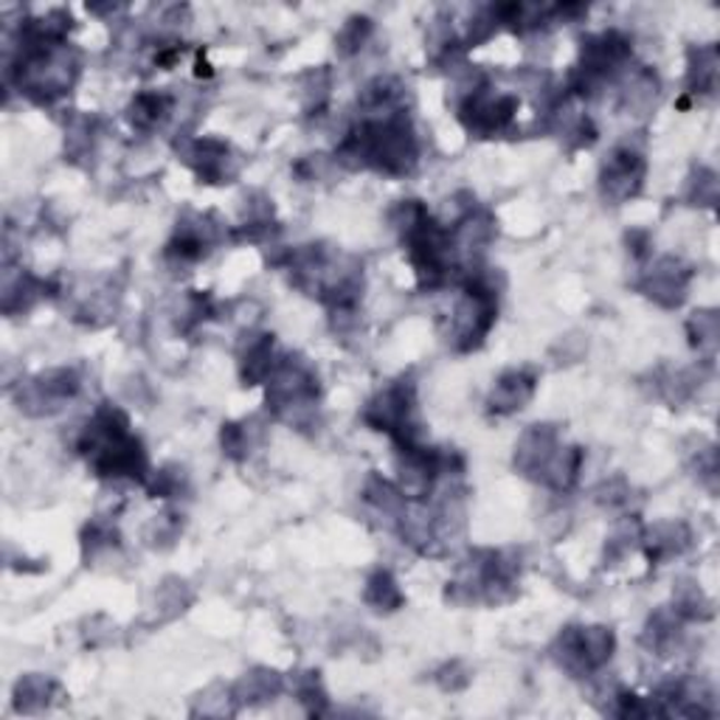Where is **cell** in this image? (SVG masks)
<instances>
[{
    "label": "cell",
    "mask_w": 720,
    "mask_h": 720,
    "mask_svg": "<svg viewBox=\"0 0 720 720\" xmlns=\"http://www.w3.org/2000/svg\"><path fill=\"white\" fill-rule=\"evenodd\" d=\"M417 135L406 113L363 119L338 147V160L347 167H367L386 175H408L417 164Z\"/></svg>",
    "instance_id": "obj_1"
},
{
    "label": "cell",
    "mask_w": 720,
    "mask_h": 720,
    "mask_svg": "<svg viewBox=\"0 0 720 720\" xmlns=\"http://www.w3.org/2000/svg\"><path fill=\"white\" fill-rule=\"evenodd\" d=\"M515 467L543 488L566 493L580 479L583 451L563 445L554 425H532L515 447Z\"/></svg>",
    "instance_id": "obj_2"
},
{
    "label": "cell",
    "mask_w": 720,
    "mask_h": 720,
    "mask_svg": "<svg viewBox=\"0 0 720 720\" xmlns=\"http://www.w3.org/2000/svg\"><path fill=\"white\" fill-rule=\"evenodd\" d=\"M520 563L513 552H473L470 561L459 566L454 583H447V600L454 602H507L515 593Z\"/></svg>",
    "instance_id": "obj_3"
},
{
    "label": "cell",
    "mask_w": 720,
    "mask_h": 720,
    "mask_svg": "<svg viewBox=\"0 0 720 720\" xmlns=\"http://www.w3.org/2000/svg\"><path fill=\"white\" fill-rule=\"evenodd\" d=\"M499 313V293L490 276L470 271L451 319V340L459 352H473L484 344Z\"/></svg>",
    "instance_id": "obj_4"
},
{
    "label": "cell",
    "mask_w": 720,
    "mask_h": 720,
    "mask_svg": "<svg viewBox=\"0 0 720 720\" xmlns=\"http://www.w3.org/2000/svg\"><path fill=\"white\" fill-rule=\"evenodd\" d=\"M319 403V374L299 355H279L267 377V408L287 422H299Z\"/></svg>",
    "instance_id": "obj_5"
},
{
    "label": "cell",
    "mask_w": 720,
    "mask_h": 720,
    "mask_svg": "<svg viewBox=\"0 0 720 720\" xmlns=\"http://www.w3.org/2000/svg\"><path fill=\"white\" fill-rule=\"evenodd\" d=\"M367 425L383 431L397 447L420 442V422H417V388L411 381H397L383 388L363 411Z\"/></svg>",
    "instance_id": "obj_6"
},
{
    "label": "cell",
    "mask_w": 720,
    "mask_h": 720,
    "mask_svg": "<svg viewBox=\"0 0 720 720\" xmlns=\"http://www.w3.org/2000/svg\"><path fill=\"white\" fill-rule=\"evenodd\" d=\"M614 647L616 639L611 627H566L557 636V641H554L552 656L574 679H583V675L588 679V675H593L611 661Z\"/></svg>",
    "instance_id": "obj_7"
},
{
    "label": "cell",
    "mask_w": 720,
    "mask_h": 720,
    "mask_svg": "<svg viewBox=\"0 0 720 720\" xmlns=\"http://www.w3.org/2000/svg\"><path fill=\"white\" fill-rule=\"evenodd\" d=\"M80 386V374L74 369H51V372H43L23 383L17 392V403L26 413L43 417V413L60 411L68 400H74Z\"/></svg>",
    "instance_id": "obj_8"
},
{
    "label": "cell",
    "mask_w": 720,
    "mask_h": 720,
    "mask_svg": "<svg viewBox=\"0 0 720 720\" xmlns=\"http://www.w3.org/2000/svg\"><path fill=\"white\" fill-rule=\"evenodd\" d=\"M645 155L634 147H616L600 169V192L605 201L625 203L641 189L645 180Z\"/></svg>",
    "instance_id": "obj_9"
},
{
    "label": "cell",
    "mask_w": 720,
    "mask_h": 720,
    "mask_svg": "<svg viewBox=\"0 0 720 720\" xmlns=\"http://www.w3.org/2000/svg\"><path fill=\"white\" fill-rule=\"evenodd\" d=\"M689 279H693V271L687 265H681L673 256H664L647 271L639 287L661 308H679L681 301L687 299Z\"/></svg>",
    "instance_id": "obj_10"
},
{
    "label": "cell",
    "mask_w": 720,
    "mask_h": 720,
    "mask_svg": "<svg viewBox=\"0 0 720 720\" xmlns=\"http://www.w3.org/2000/svg\"><path fill=\"white\" fill-rule=\"evenodd\" d=\"M187 164L201 175L206 183H226L237 175V158L231 147L220 139H194L183 147Z\"/></svg>",
    "instance_id": "obj_11"
},
{
    "label": "cell",
    "mask_w": 720,
    "mask_h": 720,
    "mask_svg": "<svg viewBox=\"0 0 720 720\" xmlns=\"http://www.w3.org/2000/svg\"><path fill=\"white\" fill-rule=\"evenodd\" d=\"M538 377L529 369H509L495 381L493 392H490L488 408L493 413H515L532 400Z\"/></svg>",
    "instance_id": "obj_12"
},
{
    "label": "cell",
    "mask_w": 720,
    "mask_h": 720,
    "mask_svg": "<svg viewBox=\"0 0 720 720\" xmlns=\"http://www.w3.org/2000/svg\"><path fill=\"white\" fill-rule=\"evenodd\" d=\"M639 540L647 557L653 563H661L684 552L693 535H689V529L681 520H670V524H656L653 529H647L645 535H639Z\"/></svg>",
    "instance_id": "obj_13"
},
{
    "label": "cell",
    "mask_w": 720,
    "mask_h": 720,
    "mask_svg": "<svg viewBox=\"0 0 720 720\" xmlns=\"http://www.w3.org/2000/svg\"><path fill=\"white\" fill-rule=\"evenodd\" d=\"M279 355H276L274 335H256L248 340L245 352L240 360V372L245 386H256V383H267V377L274 374Z\"/></svg>",
    "instance_id": "obj_14"
},
{
    "label": "cell",
    "mask_w": 720,
    "mask_h": 720,
    "mask_svg": "<svg viewBox=\"0 0 720 720\" xmlns=\"http://www.w3.org/2000/svg\"><path fill=\"white\" fill-rule=\"evenodd\" d=\"M57 695H60V687H57V681L48 679V675H23V679L17 681V687H14V707L21 709V712H40Z\"/></svg>",
    "instance_id": "obj_15"
},
{
    "label": "cell",
    "mask_w": 720,
    "mask_h": 720,
    "mask_svg": "<svg viewBox=\"0 0 720 720\" xmlns=\"http://www.w3.org/2000/svg\"><path fill=\"white\" fill-rule=\"evenodd\" d=\"M281 689H285V679L276 670H254L233 684L231 695L237 704H256V700L276 698Z\"/></svg>",
    "instance_id": "obj_16"
},
{
    "label": "cell",
    "mask_w": 720,
    "mask_h": 720,
    "mask_svg": "<svg viewBox=\"0 0 720 720\" xmlns=\"http://www.w3.org/2000/svg\"><path fill=\"white\" fill-rule=\"evenodd\" d=\"M172 113V96L160 94V91H144L130 105V121L139 130H155L164 119Z\"/></svg>",
    "instance_id": "obj_17"
},
{
    "label": "cell",
    "mask_w": 720,
    "mask_h": 720,
    "mask_svg": "<svg viewBox=\"0 0 720 720\" xmlns=\"http://www.w3.org/2000/svg\"><path fill=\"white\" fill-rule=\"evenodd\" d=\"M363 600L367 605H372L374 611H397V608L406 602L400 591V583L394 580V574L386 572V568H377L367 580V588H363Z\"/></svg>",
    "instance_id": "obj_18"
},
{
    "label": "cell",
    "mask_w": 720,
    "mask_h": 720,
    "mask_svg": "<svg viewBox=\"0 0 720 720\" xmlns=\"http://www.w3.org/2000/svg\"><path fill=\"white\" fill-rule=\"evenodd\" d=\"M718 85V48H693L689 51V91L712 94Z\"/></svg>",
    "instance_id": "obj_19"
},
{
    "label": "cell",
    "mask_w": 720,
    "mask_h": 720,
    "mask_svg": "<svg viewBox=\"0 0 720 720\" xmlns=\"http://www.w3.org/2000/svg\"><path fill=\"white\" fill-rule=\"evenodd\" d=\"M687 329H689V338H693V347L698 349V352L707 355V358H712L715 349H718V335H720L718 313H715V310H700V313H695L693 319H689Z\"/></svg>",
    "instance_id": "obj_20"
},
{
    "label": "cell",
    "mask_w": 720,
    "mask_h": 720,
    "mask_svg": "<svg viewBox=\"0 0 720 720\" xmlns=\"http://www.w3.org/2000/svg\"><path fill=\"white\" fill-rule=\"evenodd\" d=\"M119 547V532L110 520H91L85 527V535H82V549L85 554L96 557L99 552H107V549Z\"/></svg>",
    "instance_id": "obj_21"
},
{
    "label": "cell",
    "mask_w": 720,
    "mask_h": 720,
    "mask_svg": "<svg viewBox=\"0 0 720 720\" xmlns=\"http://www.w3.org/2000/svg\"><path fill=\"white\" fill-rule=\"evenodd\" d=\"M296 684V698L308 707V712H321V704H327V693H324V687H321V679L319 673H301L293 679Z\"/></svg>",
    "instance_id": "obj_22"
},
{
    "label": "cell",
    "mask_w": 720,
    "mask_h": 720,
    "mask_svg": "<svg viewBox=\"0 0 720 720\" xmlns=\"http://www.w3.org/2000/svg\"><path fill=\"white\" fill-rule=\"evenodd\" d=\"M223 451H226L231 459H245L248 451H251V431L245 425H237V422H228L223 425Z\"/></svg>",
    "instance_id": "obj_23"
},
{
    "label": "cell",
    "mask_w": 720,
    "mask_h": 720,
    "mask_svg": "<svg viewBox=\"0 0 720 720\" xmlns=\"http://www.w3.org/2000/svg\"><path fill=\"white\" fill-rule=\"evenodd\" d=\"M369 32H372V21H369V17H352V21L344 26V32H340L338 48L344 53H355L358 48H363Z\"/></svg>",
    "instance_id": "obj_24"
},
{
    "label": "cell",
    "mask_w": 720,
    "mask_h": 720,
    "mask_svg": "<svg viewBox=\"0 0 720 720\" xmlns=\"http://www.w3.org/2000/svg\"><path fill=\"white\" fill-rule=\"evenodd\" d=\"M689 187H693L689 201L695 206H712L718 201V178H715V172H698V180H689Z\"/></svg>",
    "instance_id": "obj_25"
},
{
    "label": "cell",
    "mask_w": 720,
    "mask_h": 720,
    "mask_svg": "<svg viewBox=\"0 0 720 720\" xmlns=\"http://www.w3.org/2000/svg\"><path fill=\"white\" fill-rule=\"evenodd\" d=\"M189 600H192V597H189V591L183 583L172 580L160 588V608H164V611H172V614H178V611H183V608L189 605Z\"/></svg>",
    "instance_id": "obj_26"
}]
</instances>
